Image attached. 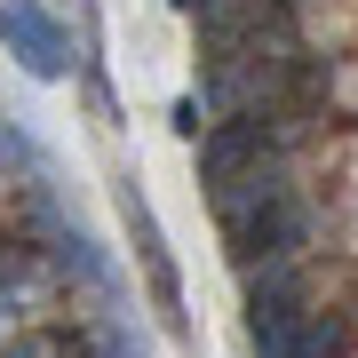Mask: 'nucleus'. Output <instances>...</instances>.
I'll list each match as a JSON object with an SVG mask.
<instances>
[{
  "label": "nucleus",
  "mask_w": 358,
  "mask_h": 358,
  "mask_svg": "<svg viewBox=\"0 0 358 358\" xmlns=\"http://www.w3.org/2000/svg\"><path fill=\"white\" fill-rule=\"evenodd\" d=\"M223 247L239 271L255 263H303L310 247H319V207L303 199V183H279V192L247 199L239 215H223Z\"/></svg>",
  "instance_id": "nucleus-1"
},
{
  "label": "nucleus",
  "mask_w": 358,
  "mask_h": 358,
  "mask_svg": "<svg viewBox=\"0 0 358 358\" xmlns=\"http://www.w3.org/2000/svg\"><path fill=\"white\" fill-rule=\"evenodd\" d=\"M0 40H8V56H16L32 80H64V72L80 64L72 40H64V24L40 8V0H0Z\"/></svg>",
  "instance_id": "nucleus-2"
},
{
  "label": "nucleus",
  "mask_w": 358,
  "mask_h": 358,
  "mask_svg": "<svg viewBox=\"0 0 358 358\" xmlns=\"http://www.w3.org/2000/svg\"><path fill=\"white\" fill-rule=\"evenodd\" d=\"M120 215H128V231H136V255H143V271H152V303H159V319L183 334V287H176V263H167L159 223H152V207H143V192H136V183L120 192Z\"/></svg>",
  "instance_id": "nucleus-3"
},
{
  "label": "nucleus",
  "mask_w": 358,
  "mask_h": 358,
  "mask_svg": "<svg viewBox=\"0 0 358 358\" xmlns=\"http://www.w3.org/2000/svg\"><path fill=\"white\" fill-rule=\"evenodd\" d=\"M199 128H207V112H199V96H183V103H176V136H199Z\"/></svg>",
  "instance_id": "nucleus-4"
},
{
  "label": "nucleus",
  "mask_w": 358,
  "mask_h": 358,
  "mask_svg": "<svg viewBox=\"0 0 358 358\" xmlns=\"http://www.w3.org/2000/svg\"><path fill=\"white\" fill-rule=\"evenodd\" d=\"M176 8H183V16H192V8H199V0H176Z\"/></svg>",
  "instance_id": "nucleus-5"
}]
</instances>
